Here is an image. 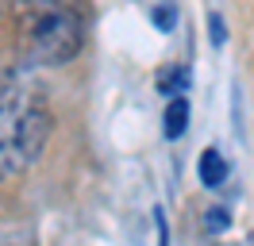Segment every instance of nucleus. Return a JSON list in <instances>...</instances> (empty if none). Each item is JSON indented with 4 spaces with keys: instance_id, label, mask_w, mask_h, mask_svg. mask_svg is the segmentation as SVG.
I'll return each instance as SVG.
<instances>
[{
    "instance_id": "1",
    "label": "nucleus",
    "mask_w": 254,
    "mask_h": 246,
    "mask_svg": "<svg viewBox=\"0 0 254 246\" xmlns=\"http://www.w3.org/2000/svg\"><path fill=\"white\" fill-rule=\"evenodd\" d=\"M50 138V100L27 69H0V181L16 177Z\"/></svg>"
},
{
    "instance_id": "2",
    "label": "nucleus",
    "mask_w": 254,
    "mask_h": 246,
    "mask_svg": "<svg viewBox=\"0 0 254 246\" xmlns=\"http://www.w3.org/2000/svg\"><path fill=\"white\" fill-rule=\"evenodd\" d=\"M89 39L85 0H16L12 43L27 65H65Z\"/></svg>"
},
{
    "instance_id": "3",
    "label": "nucleus",
    "mask_w": 254,
    "mask_h": 246,
    "mask_svg": "<svg viewBox=\"0 0 254 246\" xmlns=\"http://www.w3.org/2000/svg\"><path fill=\"white\" fill-rule=\"evenodd\" d=\"M223 177H227V162H223V154L216 150V146H208V150L200 154V181H204L208 188H220Z\"/></svg>"
},
{
    "instance_id": "4",
    "label": "nucleus",
    "mask_w": 254,
    "mask_h": 246,
    "mask_svg": "<svg viewBox=\"0 0 254 246\" xmlns=\"http://www.w3.org/2000/svg\"><path fill=\"white\" fill-rule=\"evenodd\" d=\"M189 127V100L185 96H174L166 104V138H181Z\"/></svg>"
},
{
    "instance_id": "5",
    "label": "nucleus",
    "mask_w": 254,
    "mask_h": 246,
    "mask_svg": "<svg viewBox=\"0 0 254 246\" xmlns=\"http://www.w3.org/2000/svg\"><path fill=\"white\" fill-rule=\"evenodd\" d=\"M185 85H189V69L185 65H174V69H162L158 73V92H166V96H181Z\"/></svg>"
},
{
    "instance_id": "6",
    "label": "nucleus",
    "mask_w": 254,
    "mask_h": 246,
    "mask_svg": "<svg viewBox=\"0 0 254 246\" xmlns=\"http://www.w3.org/2000/svg\"><path fill=\"white\" fill-rule=\"evenodd\" d=\"M154 23H158L162 31H170V27H174V4H170V0H166L158 12H154Z\"/></svg>"
},
{
    "instance_id": "7",
    "label": "nucleus",
    "mask_w": 254,
    "mask_h": 246,
    "mask_svg": "<svg viewBox=\"0 0 254 246\" xmlns=\"http://www.w3.org/2000/svg\"><path fill=\"white\" fill-rule=\"evenodd\" d=\"M208 227H227V212H220V208H212V212H208Z\"/></svg>"
},
{
    "instance_id": "8",
    "label": "nucleus",
    "mask_w": 254,
    "mask_h": 246,
    "mask_svg": "<svg viewBox=\"0 0 254 246\" xmlns=\"http://www.w3.org/2000/svg\"><path fill=\"white\" fill-rule=\"evenodd\" d=\"M227 39V31H223V19L220 15H212V43H223Z\"/></svg>"
},
{
    "instance_id": "9",
    "label": "nucleus",
    "mask_w": 254,
    "mask_h": 246,
    "mask_svg": "<svg viewBox=\"0 0 254 246\" xmlns=\"http://www.w3.org/2000/svg\"><path fill=\"white\" fill-rule=\"evenodd\" d=\"M154 215H158V246H166V215L162 212H154Z\"/></svg>"
}]
</instances>
